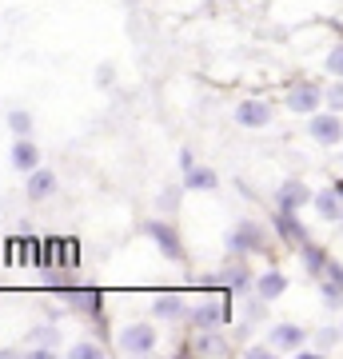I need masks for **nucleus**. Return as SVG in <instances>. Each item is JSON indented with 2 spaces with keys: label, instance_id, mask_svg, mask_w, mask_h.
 Returning <instances> with one entry per match:
<instances>
[{
  "label": "nucleus",
  "instance_id": "1",
  "mask_svg": "<svg viewBox=\"0 0 343 359\" xmlns=\"http://www.w3.org/2000/svg\"><path fill=\"white\" fill-rule=\"evenodd\" d=\"M152 347H156V332L148 323H132V327L120 332V351L124 355H148Z\"/></svg>",
  "mask_w": 343,
  "mask_h": 359
},
{
  "label": "nucleus",
  "instance_id": "2",
  "mask_svg": "<svg viewBox=\"0 0 343 359\" xmlns=\"http://www.w3.org/2000/svg\"><path fill=\"white\" fill-rule=\"evenodd\" d=\"M236 124H243V128H267V124H271V104L243 100L240 108H236Z\"/></svg>",
  "mask_w": 343,
  "mask_h": 359
},
{
  "label": "nucleus",
  "instance_id": "3",
  "mask_svg": "<svg viewBox=\"0 0 343 359\" xmlns=\"http://www.w3.org/2000/svg\"><path fill=\"white\" fill-rule=\"evenodd\" d=\"M307 200H311V192H307L304 180H288V184L280 188V196H276V204H280L283 212H300Z\"/></svg>",
  "mask_w": 343,
  "mask_h": 359
},
{
  "label": "nucleus",
  "instance_id": "4",
  "mask_svg": "<svg viewBox=\"0 0 343 359\" xmlns=\"http://www.w3.org/2000/svg\"><path fill=\"white\" fill-rule=\"evenodd\" d=\"M311 136H316L319 144H339L343 136V124H339V116H311Z\"/></svg>",
  "mask_w": 343,
  "mask_h": 359
},
{
  "label": "nucleus",
  "instance_id": "5",
  "mask_svg": "<svg viewBox=\"0 0 343 359\" xmlns=\"http://www.w3.org/2000/svg\"><path fill=\"white\" fill-rule=\"evenodd\" d=\"M276 228H280V236L288 240V244H295V248H304V244H307V228L292 216V212H283V208L276 212Z\"/></svg>",
  "mask_w": 343,
  "mask_h": 359
},
{
  "label": "nucleus",
  "instance_id": "6",
  "mask_svg": "<svg viewBox=\"0 0 343 359\" xmlns=\"http://www.w3.org/2000/svg\"><path fill=\"white\" fill-rule=\"evenodd\" d=\"M148 236H152L156 244H160V252H164L168 259H184V248H180L176 231L168 228V224H148Z\"/></svg>",
  "mask_w": 343,
  "mask_h": 359
},
{
  "label": "nucleus",
  "instance_id": "7",
  "mask_svg": "<svg viewBox=\"0 0 343 359\" xmlns=\"http://www.w3.org/2000/svg\"><path fill=\"white\" fill-rule=\"evenodd\" d=\"M304 327H295V323H280V327H271V344L280 347V351H300L304 347Z\"/></svg>",
  "mask_w": 343,
  "mask_h": 359
},
{
  "label": "nucleus",
  "instance_id": "8",
  "mask_svg": "<svg viewBox=\"0 0 343 359\" xmlns=\"http://www.w3.org/2000/svg\"><path fill=\"white\" fill-rule=\"evenodd\" d=\"M288 108L292 112H316L319 108V88L316 84H300V88L288 92Z\"/></svg>",
  "mask_w": 343,
  "mask_h": 359
},
{
  "label": "nucleus",
  "instance_id": "9",
  "mask_svg": "<svg viewBox=\"0 0 343 359\" xmlns=\"http://www.w3.org/2000/svg\"><path fill=\"white\" fill-rule=\"evenodd\" d=\"M260 244H264V236H260V228H255V224H243V228H236L228 236L231 252H252V248H260Z\"/></svg>",
  "mask_w": 343,
  "mask_h": 359
},
{
  "label": "nucleus",
  "instance_id": "10",
  "mask_svg": "<svg viewBox=\"0 0 343 359\" xmlns=\"http://www.w3.org/2000/svg\"><path fill=\"white\" fill-rule=\"evenodd\" d=\"M56 192V176H52L48 168H32V176H28V196L32 200H44V196Z\"/></svg>",
  "mask_w": 343,
  "mask_h": 359
},
{
  "label": "nucleus",
  "instance_id": "11",
  "mask_svg": "<svg viewBox=\"0 0 343 359\" xmlns=\"http://www.w3.org/2000/svg\"><path fill=\"white\" fill-rule=\"evenodd\" d=\"M339 200H343V196H339V192L331 196V188H328V192H316V196H311V204H316V212H319L323 219H343V204H339Z\"/></svg>",
  "mask_w": 343,
  "mask_h": 359
},
{
  "label": "nucleus",
  "instance_id": "12",
  "mask_svg": "<svg viewBox=\"0 0 343 359\" xmlns=\"http://www.w3.org/2000/svg\"><path fill=\"white\" fill-rule=\"evenodd\" d=\"M36 160H40V152H36V144H32V140H16L13 144V168L32 172V168H36Z\"/></svg>",
  "mask_w": 343,
  "mask_h": 359
},
{
  "label": "nucleus",
  "instance_id": "13",
  "mask_svg": "<svg viewBox=\"0 0 343 359\" xmlns=\"http://www.w3.org/2000/svg\"><path fill=\"white\" fill-rule=\"evenodd\" d=\"M283 292H288V280L280 271H264L260 276V299H280Z\"/></svg>",
  "mask_w": 343,
  "mask_h": 359
},
{
  "label": "nucleus",
  "instance_id": "14",
  "mask_svg": "<svg viewBox=\"0 0 343 359\" xmlns=\"http://www.w3.org/2000/svg\"><path fill=\"white\" fill-rule=\"evenodd\" d=\"M184 184H188V188H216L220 180H216V172H212V168H188Z\"/></svg>",
  "mask_w": 343,
  "mask_h": 359
},
{
  "label": "nucleus",
  "instance_id": "15",
  "mask_svg": "<svg viewBox=\"0 0 343 359\" xmlns=\"http://www.w3.org/2000/svg\"><path fill=\"white\" fill-rule=\"evenodd\" d=\"M180 311H184L180 295H156V316H160V320H176Z\"/></svg>",
  "mask_w": 343,
  "mask_h": 359
},
{
  "label": "nucleus",
  "instance_id": "16",
  "mask_svg": "<svg viewBox=\"0 0 343 359\" xmlns=\"http://www.w3.org/2000/svg\"><path fill=\"white\" fill-rule=\"evenodd\" d=\"M191 320H196V327H212V323H220V320H224V311H220L216 304H200Z\"/></svg>",
  "mask_w": 343,
  "mask_h": 359
},
{
  "label": "nucleus",
  "instance_id": "17",
  "mask_svg": "<svg viewBox=\"0 0 343 359\" xmlns=\"http://www.w3.org/2000/svg\"><path fill=\"white\" fill-rule=\"evenodd\" d=\"M300 252H304V268L311 271V276H319V271H323V252H319L316 244H304Z\"/></svg>",
  "mask_w": 343,
  "mask_h": 359
},
{
  "label": "nucleus",
  "instance_id": "18",
  "mask_svg": "<svg viewBox=\"0 0 343 359\" xmlns=\"http://www.w3.org/2000/svg\"><path fill=\"white\" fill-rule=\"evenodd\" d=\"M68 299H72V304H80L84 311H92V316L100 311V292H68Z\"/></svg>",
  "mask_w": 343,
  "mask_h": 359
},
{
  "label": "nucleus",
  "instance_id": "19",
  "mask_svg": "<svg viewBox=\"0 0 343 359\" xmlns=\"http://www.w3.org/2000/svg\"><path fill=\"white\" fill-rule=\"evenodd\" d=\"M8 124H13V132L28 136V132H32V116H28V112H13V116H8Z\"/></svg>",
  "mask_w": 343,
  "mask_h": 359
},
{
  "label": "nucleus",
  "instance_id": "20",
  "mask_svg": "<svg viewBox=\"0 0 343 359\" xmlns=\"http://www.w3.org/2000/svg\"><path fill=\"white\" fill-rule=\"evenodd\" d=\"M328 72L331 76H343V44H335V48L328 52Z\"/></svg>",
  "mask_w": 343,
  "mask_h": 359
},
{
  "label": "nucleus",
  "instance_id": "21",
  "mask_svg": "<svg viewBox=\"0 0 343 359\" xmlns=\"http://www.w3.org/2000/svg\"><path fill=\"white\" fill-rule=\"evenodd\" d=\"M328 108H331V112H343V84H331V92H328Z\"/></svg>",
  "mask_w": 343,
  "mask_h": 359
},
{
  "label": "nucleus",
  "instance_id": "22",
  "mask_svg": "<svg viewBox=\"0 0 343 359\" xmlns=\"http://www.w3.org/2000/svg\"><path fill=\"white\" fill-rule=\"evenodd\" d=\"M224 283H231V287H243V283H248V271H243V268L224 271Z\"/></svg>",
  "mask_w": 343,
  "mask_h": 359
},
{
  "label": "nucleus",
  "instance_id": "23",
  "mask_svg": "<svg viewBox=\"0 0 343 359\" xmlns=\"http://www.w3.org/2000/svg\"><path fill=\"white\" fill-rule=\"evenodd\" d=\"M72 355H76V359H100V347H92V344H76V347H72Z\"/></svg>",
  "mask_w": 343,
  "mask_h": 359
},
{
  "label": "nucleus",
  "instance_id": "24",
  "mask_svg": "<svg viewBox=\"0 0 343 359\" xmlns=\"http://www.w3.org/2000/svg\"><path fill=\"white\" fill-rule=\"evenodd\" d=\"M335 339H339V332H331V327H328V332H319V351H328Z\"/></svg>",
  "mask_w": 343,
  "mask_h": 359
},
{
  "label": "nucleus",
  "instance_id": "25",
  "mask_svg": "<svg viewBox=\"0 0 343 359\" xmlns=\"http://www.w3.org/2000/svg\"><path fill=\"white\" fill-rule=\"evenodd\" d=\"M196 347H200V351H212V347H216V335H200V344Z\"/></svg>",
  "mask_w": 343,
  "mask_h": 359
}]
</instances>
